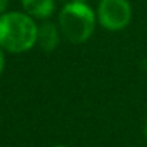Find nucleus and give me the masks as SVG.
<instances>
[{
  "label": "nucleus",
  "instance_id": "obj_1",
  "mask_svg": "<svg viewBox=\"0 0 147 147\" xmlns=\"http://www.w3.org/2000/svg\"><path fill=\"white\" fill-rule=\"evenodd\" d=\"M37 24L33 17L22 11L0 14V47L10 53L30 50L37 42Z\"/></svg>",
  "mask_w": 147,
  "mask_h": 147
},
{
  "label": "nucleus",
  "instance_id": "obj_2",
  "mask_svg": "<svg viewBox=\"0 0 147 147\" xmlns=\"http://www.w3.org/2000/svg\"><path fill=\"white\" fill-rule=\"evenodd\" d=\"M60 30L64 37L74 43H84L90 39L96 26V14L84 1L73 0L61 9L59 14Z\"/></svg>",
  "mask_w": 147,
  "mask_h": 147
},
{
  "label": "nucleus",
  "instance_id": "obj_3",
  "mask_svg": "<svg viewBox=\"0 0 147 147\" xmlns=\"http://www.w3.org/2000/svg\"><path fill=\"white\" fill-rule=\"evenodd\" d=\"M98 23L110 30L124 29L131 20V6L129 0H100L97 9Z\"/></svg>",
  "mask_w": 147,
  "mask_h": 147
},
{
  "label": "nucleus",
  "instance_id": "obj_4",
  "mask_svg": "<svg viewBox=\"0 0 147 147\" xmlns=\"http://www.w3.org/2000/svg\"><path fill=\"white\" fill-rule=\"evenodd\" d=\"M59 30L51 22H45L37 27V45L45 51H53L59 46Z\"/></svg>",
  "mask_w": 147,
  "mask_h": 147
},
{
  "label": "nucleus",
  "instance_id": "obj_5",
  "mask_svg": "<svg viewBox=\"0 0 147 147\" xmlns=\"http://www.w3.org/2000/svg\"><path fill=\"white\" fill-rule=\"evenodd\" d=\"M22 6L30 17L36 19H49L54 13L56 3L54 0H20Z\"/></svg>",
  "mask_w": 147,
  "mask_h": 147
},
{
  "label": "nucleus",
  "instance_id": "obj_6",
  "mask_svg": "<svg viewBox=\"0 0 147 147\" xmlns=\"http://www.w3.org/2000/svg\"><path fill=\"white\" fill-rule=\"evenodd\" d=\"M7 6H9V0H0V14L6 13Z\"/></svg>",
  "mask_w": 147,
  "mask_h": 147
},
{
  "label": "nucleus",
  "instance_id": "obj_7",
  "mask_svg": "<svg viewBox=\"0 0 147 147\" xmlns=\"http://www.w3.org/2000/svg\"><path fill=\"white\" fill-rule=\"evenodd\" d=\"M3 69H4V54H3V50L0 47V74H1Z\"/></svg>",
  "mask_w": 147,
  "mask_h": 147
},
{
  "label": "nucleus",
  "instance_id": "obj_8",
  "mask_svg": "<svg viewBox=\"0 0 147 147\" xmlns=\"http://www.w3.org/2000/svg\"><path fill=\"white\" fill-rule=\"evenodd\" d=\"M144 134H146V137H147V123H146V127H144Z\"/></svg>",
  "mask_w": 147,
  "mask_h": 147
},
{
  "label": "nucleus",
  "instance_id": "obj_9",
  "mask_svg": "<svg viewBox=\"0 0 147 147\" xmlns=\"http://www.w3.org/2000/svg\"><path fill=\"white\" fill-rule=\"evenodd\" d=\"M54 147H66V146H54Z\"/></svg>",
  "mask_w": 147,
  "mask_h": 147
},
{
  "label": "nucleus",
  "instance_id": "obj_10",
  "mask_svg": "<svg viewBox=\"0 0 147 147\" xmlns=\"http://www.w3.org/2000/svg\"><path fill=\"white\" fill-rule=\"evenodd\" d=\"M77 1H86V0H77Z\"/></svg>",
  "mask_w": 147,
  "mask_h": 147
}]
</instances>
